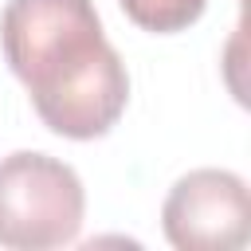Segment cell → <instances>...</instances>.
I'll use <instances>...</instances> for the list:
<instances>
[{
    "mask_svg": "<svg viewBox=\"0 0 251 251\" xmlns=\"http://www.w3.org/2000/svg\"><path fill=\"white\" fill-rule=\"evenodd\" d=\"M0 47L51 133L94 141L126 114L129 75L94 0H8Z\"/></svg>",
    "mask_w": 251,
    "mask_h": 251,
    "instance_id": "obj_1",
    "label": "cell"
},
{
    "mask_svg": "<svg viewBox=\"0 0 251 251\" xmlns=\"http://www.w3.org/2000/svg\"><path fill=\"white\" fill-rule=\"evenodd\" d=\"M82 216L86 188L67 161L35 149H16L0 157V247H67L78 239Z\"/></svg>",
    "mask_w": 251,
    "mask_h": 251,
    "instance_id": "obj_2",
    "label": "cell"
},
{
    "mask_svg": "<svg viewBox=\"0 0 251 251\" xmlns=\"http://www.w3.org/2000/svg\"><path fill=\"white\" fill-rule=\"evenodd\" d=\"M165 239L176 251H235L251 239L247 184L231 169L184 173L161 204Z\"/></svg>",
    "mask_w": 251,
    "mask_h": 251,
    "instance_id": "obj_3",
    "label": "cell"
},
{
    "mask_svg": "<svg viewBox=\"0 0 251 251\" xmlns=\"http://www.w3.org/2000/svg\"><path fill=\"white\" fill-rule=\"evenodd\" d=\"M118 4L141 31H153V35L188 31L208 8V0H118Z\"/></svg>",
    "mask_w": 251,
    "mask_h": 251,
    "instance_id": "obj_4",
    "label": "cell"
}]
</instances>
